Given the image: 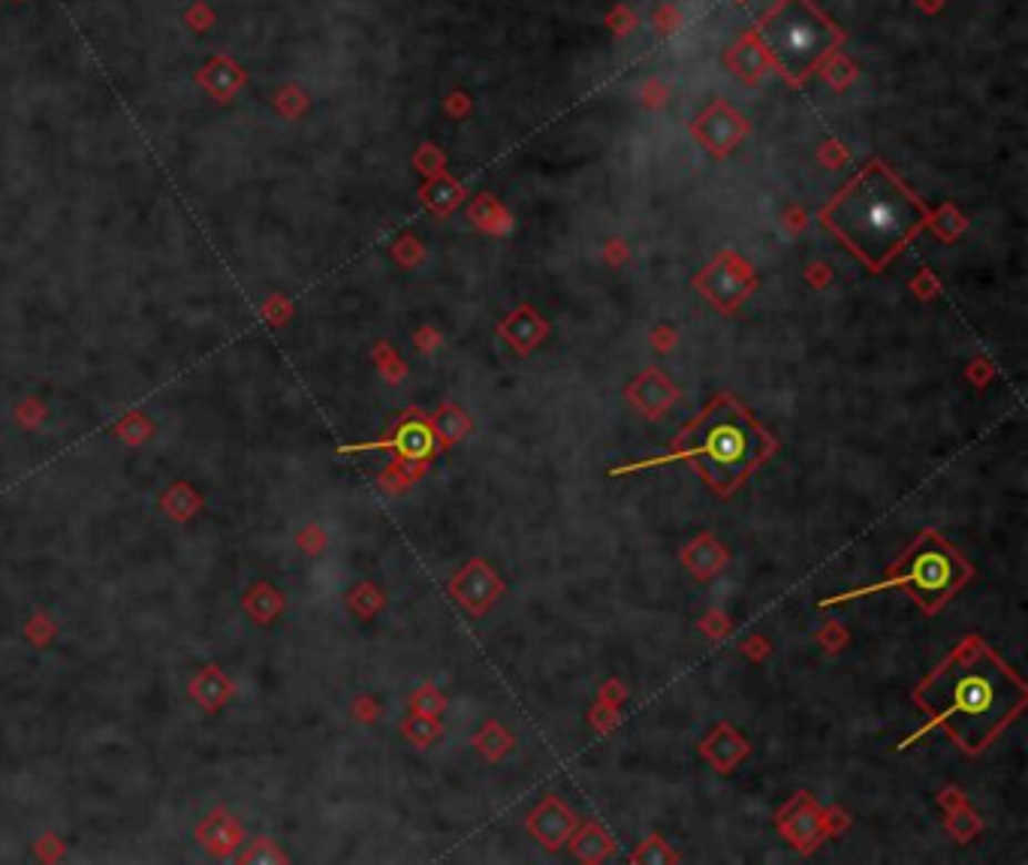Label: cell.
I'll return each instance as SVG.
<instances>
[{"label":"cell","instance_id":"cell-1","mask_svg":"<svg viewBox=\"0 0 1028 865\" xmlns=\"http://www.w3.org/2000/svg\"><path fill=\"white\" fill-rule=\"evenodd\" d=\"M910 700L929 715V724L905 739L899 749H908L938 726L954 739L956 749L975 757L1026 712L1028 684L984 637L968 633L933 673L914 684Z\"/></svg>","mask_w":1028,"mask_h":865},{"label":"cell","instance_id":"cell-2","mask_svg":"<svg viewBox=\"0 0 1028 865\" xmlns=\"http://www.w3.org/2000/svg\"><path fill=\"white\" fill-rule=\"evenodd\" d=\"M778 452V440L763 428L749 407L730 393H717L691 423L682 426L664 456L643 459L637 465L612 468V477H628L643 468L688 461L706 480L717 498H730L745 486L751 474L763 468Z\"/></svg>","mask_w":1028,"mask_h":865},{"label":"cell","instance_id":"cell-3","mask_svg":"<svg viewBox=\"0 0 1028 865\" xmlns=\"http://www.w3.org/2000/svg\"><path fill=\"white\" fill-rule=\"evenodd\" d=\"M821 224L872 272L887 268L933 214L887 163L872 161L821 212Z\"/></svg>","mask_w":1028,"mask_h":865},{"label":"cell","instance_id":"cell-4","mask_svg":"<svg viewBox=\"0 0 1028 865\" xmlns=\"http://www.w3.org/2000/svg\"><path fill=\"white\" fill-rule=\"evenodd\" d=\"M971 577H975V567L968 564V558L954 543H947L935 528H923L920 535L902 549V556L887 567L881 582L826 598L817 607H836L847 600L868 598L884 588H902L926 615H935L947 607V600L971 582Z\"/></svg>","mask_w":1028,"mask_h":865},{"label":"cell","instance_id":"cell-5","mask_svg":"<svg viewBox=\"0 0 1028 865\" xmlns=\"http://www.w3.org/2000/svg\"><path fill=\"white\" fill-rule=\"evenodd\" d=\"M757 40L784 79L800 85L826 54L836 52L842 31L812 0H778L757 28Z\"/></svg>","mask_w":1028,"mask_h":865},{"label":"cell","instance_id":"cell-6","mask_svg":"<svg viewBox=\"0 0 1028 865\" xmlns=\"http://www.w3.org/2000/svg\"><path fill=\"white\" fill-rule=\"evenodd\" d=\"M847 823L851 821L845 817V812H838V808L824 812V808L814 802L812 793L805 791L791 796V802L782 805V812L775 814L778 833H782L800 854H812L814 847L824 842V838L847 830Z\"/></svg>","mask_w":1028,"mask_h":865},{"label":"cell","instance_id":"cell-7","mask_svg":"<svg viewBox=\"0 0 1028 865\" xmlns=\"http://www.w3.org/2000/svg\"><path fill=\"white\" fill-rule=\"evenodd\" d=\"M694 287L706 296L715 308L724 314H733L740 308L742 302L749 299L751 289H754V272L740 254L724 251L715 263H709L700 275L694 278Z\"/></svg>","mask_w":1028,"mask_h":865},{"label":"cell","instance_id":"cell-8","mask_svg":"<svg viewBox=\"0 0 1028 865\" xmlns=\"http://www.w3.org/2000/svg\"><path fill=\"white\" fill-rule=\"evenodd\" d=\"M365 449H396L401 461H417V465H429V459L440 449L438 438H435V428L431 419L423 417L419 410H410L405 419H398V426L393 428V435L375 444H356V447H344L342 452H365Z\"/></svg>","mask_w":1028,"mask_h":865},{"label":"cell","instance_id":"cell-9","mask_svg":"<svg viewBox=\"0 0 1028 865\" xmlns=\"http://www.w3.org/2000/svg\"><path fill=\"white\" fill-rule=\"evenodd\" d=\"M450 594L468 609L471 615H486L492 603L503 594L501 577L495 573L486 558H471L459 573L450 579Z\"/></svg>","mask_w":1028,"mask_h":865},{"label":"cell","instance_id":"cell-10","mask_svg":"<svg viewBox=\"0 0 1028 865\" xmlns=\"http://www.w3.org/2000/svg\"><path fill=\"white\" fill-rule=\"evenodd\" d=\"M577 826H579V817L570 812L568 805L561 802V796H556V793H549L547 800L537 802V808L528 814V821H526L528 833L535 835L537 842L543 844L547 851H558V847H564Z\"/></svg>","mask_w":1028,"mask_h":865},{"label":"cell","instance_id":"cell-11","mask_svg":"<svg viewBox=\"0 0 1028 865\" xmlns=\"http://www.w3.org/2000/svg\"><path fill=\"white\" fill-rule=\"evenodd\" d=\"M624 396L645 419H661L666 414V407H673L679 401V386L670 377L661 375L658 368H645L643 375L624 389Z\"/></svg>","mask_w":1028,"mask_h":865},{"label":"cell","instance_id":"cell-12","mask_svg":"<svg viewBox=\"0 0 1028 865\" xmlns=\"http://www.w3.org/2000/svg\"><path fill=\"white\" fill-rule=\"evenodd\" d=\"M700 754H703L721 775H730V772L740 766L742 760L749 757L751 745L749 739H742L727 721H721V724H715V730L700 742Z\"/></svg>","mask_w":1028,"mask_h":865},{"label":"cell","instance_id":"cell-13","mask_svg":"<svg viewBox=\"0 0 1028 865\" xmlns=\"http://www.w3.org/2000/svg\"><path fill=\"white\" fill-rule=\"evenodd\" d=\"M730 561V552L724 546L717 543L715 537L703 531V535H696L691 543L682 549V564L694 573L700 582H709V579L721 573V567Z\"/></svg>","mask_w":1028,"mask_h":865},{"label":"cell","instance_id":"cell-14","mask_svg":"<svg viewBox=\"0 0 1028 865\" xmlns=\"http://www.w3.org/2000/svg\"><path fill=\"white\" fill-rule=\"evenodd\" d=\"M498 332H501L503 338L510 342V347H513L516 353H522V356H526V353L535 350L537 344L547 338L549 326L537 317L531 305H522V308H516L513 314H510V317L498 326Z\"/></svg>","mask_w":1028,"mask_h":865},{"label":"cell","instance_id":"cell-15","mask_svg":"<svg viewBox=\"0 0 1028 865\" xmlns=\"http://www.w3.org/2000/svg\"><path fill=\"white\" fill-rule=\"evenodd\" d=\"M568 842L582 863H603L615 851V842L610 838V833L594 821H586L582 826H577Z\"/></svg>","mask_w":1028,"mask_h":865},{"label":"cell","instance_id":"cell-16","mask_svg":"<svg viewBox=\"0 0 1028 865\" xmlns=\"http://www.w3.org/2000/svg\"><path fill=\"white\" fill-rule=\"evenodd\" d=\"M429 419L440 447H452V444H459V440L471 431V419L465 417L456 405H444L438 414Z\"/></svg>","mask_w":1028,"mask_h":865},{"label":"cell","instance_id":"cell-17","mask_svg":"<svg viewBox=\"0 0 1028 865\" xmlns=\"http://www.w3.org/2000/svg\"><path fill=\"white\" fill-rule=\"evenodd\" d=\"M474 745L482 751V757L486 760H501L507 751L513 749V736H510L501 724L489 721V724L482 726L480 733L474 736Z\"/></svg>","mask_w":1028,"mask_h":865},{"label":"cell","instance_id":"cell-18","mask_svg":"<svg viewBox=\"0 0 1028 865\" xmlns=\"http://www.w3.org/2000/svg\"><path fill=\"white\" fill-rule=\"evenodd\" d=\"M631 863H643V865H664V863H679V854H675L673 847L661 838V835H649L637 851L631 854Z\"/></svg>","mask_w":1028,"mask_h":865},{"label":"cell","instance_id":"cell-19","mask_svg":"<svg viewBox=\"0 0 1028 865\" xmlns=\"http://www.w3.org/2000/svg\"><path fill=\"white\" fill-rule=\"evenodd\" d=\"M401 730H405L407 739H414V742H417L419 749H426V745H431V742L440 736L438 721H435L431 715H419V712L414 718H407Z\"/></svg>","mask_w":1028,"mask_h":865},{"label":"cell","instance_id":"cell-20","mask_svg":"<svg viewBox=\"0 0 1028 865\" xmlns=\"http://www.w3.org/2000/svg\"><path fill=\"white\" fill-rule=\"evenodd\" d=\"M205 679H208L212 684L205 688L203 682H196V684H193V696H196V700H200L203 705H208V709H217V705H224L226 694H230V684H226L224 673H221V675L205 673Z\"/></svg>","mask_w":1028,"mask_h":865},{"label":"cell","instance_id":"cell-21","mask_svg":"<svg viewBox=\"0 0 1028 865\" xmlns=\"http://www.w3.org/2000/svg\"><path fill=\"white\" fill-rule=\"evenodd\" d=\"M947 830L959 838V842H968L971 835L980 833V821H977L975 812H968L963 805H956V812H950V821H947Z\"/></svg>","mask_w":1028,"mask_h":865},{"label":"cell","instance_id":"cell-22","mask_svg":"<svg viewBox=\"0 0 1028 865\" xmlns=\"http://www.w3.org/2000/svg\"><path fill=\"white\" fill-rule=\"evenodd\" d=\"M410 705H414V712H419V715L435 718L440 709H444V696H440L431 684H426V688H419L417 694H414Z\"/></svg>","mask_w":1028,"mask_h":865},{"label":"cell","instance_id":"cell-23","mask_svg":"<svg viewBox=\"0 0 1028 865\" xmlns=\"http://www.w3.org/2000/svg\"><path fill=\"white\" fill-rule=\"evenodd\" d=\"M591 726L598 730V733H610L612 726L619 724V705L607 703V700H600L594 709H591Z\"/></svg>","mask_w":1028,"mask_h":865},{"label":"cell","instance_id":"cell-24","mask_svg":"<svg viewBox=\"0 0 1028 865\" xmlns=\"http://www.w3.org/2000/svg\"><path fill=\"white\" fill-rule=\"evenodd\" d=\"M824 628H826V631L817 633V642H824L826 652L836 654L838 649H842V645H845V642H847L845 628H842V624H836V621H829V624H824Z\"/></svg>","mask_w":1028,"mask_h":865},{"label":"cell","instance_id":"cell-25","mask_svg":"<svg viewBox=\"0 0 1028 865\" xmlns=\"http://www.w3.org/2000/svg\"><path fill=\"white\" fill-rule=\"evenodd\" d=\"M700 628L706 631V637H724V633H730V621L724 619L721 612H715V615H709Z\"/></svg>","mask_w":1028,"mask_h":865},{"label":"cell","instance_id":"cell-26","mask_svg":"<svg viewBox=\"0 0 1028 865\" xmlns=\"http://www.w3.org/2000/svg\"><path fill=\"white\" fill-rule=\"evenodd\" d=\"M600 700H607V703H612V705H622L624 703V688L619 682H615V679H610V682L600 688Z\"/></svg>","mask_w":1028,"mask_h":865},{"label":"cell","instance_id":"cell-27","mask_svg":"<svg viewBox=\"0 0 1028 865\" xmlns=\"http://www.w3.org/2000/svg\"><path fill=\"white\" fill-rule=\"evenodd\" d=\"M742 649H745V654H749V658L761 661V658H766V654H770V642L763 640V637H751V640L745 642Z\"/></svg>","mask_w":1028,"mask_h":865}]
</instances>
